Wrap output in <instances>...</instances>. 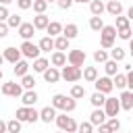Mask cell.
<instances>
[{"mask_svg":"<svg viewBox=\"0 0 133 133\" xmlns=\"http://www.w3.org/2000/svg\"><path fill=\"white\" fill-rule=\"evenodd\" d=\"M89 102H91V106H94V108H104V102H106V96H104V94H100V91H96V94H91V98H89Z\"/></svg>","mask_w":133,"mask_h":133,"instance_id":"26","label":"cell"},{"mask_svg":"<svg viewBox=\"0 0 133 133\" xmlns=\"http://www.w3.org/2000/svg\"><path fill=\"white\" fill-rule=\"evenodd\" d=\"M118 110H121V102H118L116 98H106V102H104V112H106V116H108V118H110V116H116Z\"/></svg>","mask_w":133,"mask_h":133,"instance_id":"10","label":"cell"},{"mask_svg":"<svg viewBox=\"0 0 133 133\" xmlns=\"http://www.w3.org/2000/svg\"><path fill=\"white\" fill-rule=\"evenodd\" d=\"M35 29H46L48 25H50V19H48V15L44 12V15H37V17H33V23H31Z\"/></svg>","mask_w":133,"mask_h":133,"instance_id":"20","label":"cell"},{"mask_svg":"<svg viewBox=\"0 0 133 133\" xmlns=\"http://www.w3.org/2000/svg\"><path fill=\"white\" fill-rule=\"evenodd\" d=\"M0 133H6V123L0 118Z\"/></svg>","mask_w":133,"mask_h":133,"instance_id":"50","label":"cell"},{"mask_svg":"<svg viewBox=\"0 0 133 133\" xmlns=\"http://www.w3.org/2000/svg\"><path fill=\"white\" fill-rule=\"evenodd\" d=\"M77 133H94V125L89 121H85V123L77 125Z\"/></svg>","mask_w":133,"mask_h":133,"instance_id":"40","label":"cell"},{"mask_svg":"<svg viewBox=\"0 0 133 133\" xmlns=\"http://www.w3.org/2000/svg\"><path fill=\"white\" fill-rule=\"evenodd\" d=\"M21 23H23V21H21V17H19V15H10V17L6 19V25H8V29H10V27L19 29V27H21Z\"/></svg>","mask_w":133,"mask_h":133,"instance_id":"37","label":"cell"},{"mask_svg":"<svg viewBox=\"0 0 133 133\" xmlns=\"http://www.w3.org/2000/svg\"><path fill=\"white\" fill-rule=\"evenodd\" d=\"M10 2H12V0H0V4H2V6H6V4H10Z\"/></svg>","mask_w":133,"mask_h":133,"instance_id":"52","label":"cell"},{"mask_svg":"<svg viewBox=\"0 0 133 133\" xmlns=\"http://www.w3.org/2000/svg\"><path fill=\"white\" fill-rule=\"evenodd\" d=\"M0 91H2L4 96H10V98H21V96H23V87H21V83H15V81H6V83H2Z\"/></svg>","mask_w":133,"mask_h":133,"instance_id":"7","label":"cell"},{"mask_svg":"<svg viewBox=\"0 0 133 133\" xmlns=\"http://www.w3.org/2000/svg\"><path fill=\"white\" fill-rule=\"evenodd\" d=\"M131 33H133L131 27H125V29H118V31H116V35H118L121 39H131Z\"/></svg>","mask_w":133,"mask_h":133,"instance_id":"43","label":"cell"},{"mask_svg":"<svg viewBox=\"0 0 133 133\" xmlns=\"http://www.w3.org/2000/svg\"><path fill=\"white\" fill-rule=\"evenodd\" d=\"M114 19H116V25H114V29H116V31H118V29L129 27V19H127V17H121V15H118V17H114Z\"/></svg>","mask_w":133,"mask_h":133,"instance_id":"41","label":"cell"},{"mask_svg":"<svg viewBox=\"0 0 133 133\" xmlns=\"http://www.w3.org/2000/svg\"><path fill=\"white\" fill-rule=\"evenodd\" d=\"M44 79H46L48 83H58V79H60V71H58L56 66H48V69L44 71Z\"/></svg>","mask_w":133,"mask_h":133,"instance_id":"15","label":"cell"},{"mask_svg":"<svg viewBox=\"0 0 133 133\" xmlns=\"http://www.w3.org/2000/svg\"><path fill=\"white\" fill-rule=\"evenodd\" d=\"M15 116L21 123H35V121H39V112L33 106H21V108H17V114Z\"/></svg>","mask_w":133,"mask_h":133,"instance_id":"3","label":"cell"},{"mask_svg":"<svg viewBox=\"0 0 133 133\" xmlns=\"http://www.w3.org/2000/svg\"><path fill=\"white\" fill-rule=\"evenodd\" d=\"M31 8H33L37 15H44V12H46V8H48V2H46V0H33Z\"/></svg>","mask_w":133,"mask_h":133,"instance_id":"35","label":"cell"},{"mask_svg":"<svg viewBox=\"0 0 133 133\" xmlns=\"http://www.w3.org/2000/svg\"><path fill=\"white\" fill-rule=\"evenodd\" d=\"M129 50H131V52H133V37H131V39H129Z\"/></svg>","mask_w":133,"mask_h":133,"instance_id":"53","label":"cell"},{"mask_svg":"<svg viewBox=\"0 0 133 133\" xmlns=\"http://www.w3.org/2000/svg\"><path fill=\"white\" fill-rule=\"evenodd\" d=\"M56 4H58L62 10H69V8L73 6V0H56Z\"/></svg>","mask_w":133,"mask_h":133,"instance_id":"46","label":"cell"},{"mask_svg":"<svg viewBox=\"0 0 133 133\" xmlns=\"http://www.w3.org/2000/svg\"><path fill=\"white\" fill-rule=\"evenodd\" d=\"M106 118H108V116H106L104 108H94V112L89 114V123H91V125H98V127H100V125H104V123H106Z\"/></svg>","mask_w":133,"mask_h":133,"instance_id":"11","label":"cell"},{"mask_svg":"<svg viewBox=\"0 0 133 133\" xmlns=\"http://www.w3.org/2000/svg\"><path fill=\"white\" fill-rule=\"evenodd\" d=\"M2 56H4V60H8V62H12V64H15V62H19V60H21V56H23V54H21V50H17V48H12V46H10V48H6V50H4V54H2Z\"/></svg>","mask_w":133,"mask_h":133,"instance_id":"13","label":"cell"},{"mask_svg":"<svg viewBox=\"0 0 133 133\" xmlns=\"http://www.w3.org/2000/svg\"><path fill=\"white\" fill-rule=\"evenodd\" d=\"M94 60L96 62H106L108 60V52L106 50H96L94 52Z\"/></svg>","mask_w":133,"mask_h":133,"instance_id":"42","label":"cell"},{"mask_svg":"<svg viewBox=\"0 0 133 133\" xmlns=\"http://www.w3.org/2000/svg\"><path fill=\"white\" fill-rule=\"evenodd\" d=\"M131 56H133V52H131Z\"/></svg>","mask_w":133,"mask_h":133,"instance_id":"59","label":"cell"},{"mask_svg":"<svg viewBox=\"0 0 133 133\" xmlns=\"http://www.w3.org/2000/svg\"><path fill=\"white\" fill-rule=\"evenodd\" d=\"M37 100H39V98H37V94H35L33 89H27V91H23V96H21V102H23V106H33Z\"/></svg>","mask_w":133,"mask_h":133,"instance_id":"17","label":"cell"},{"mask_svg":"<svg viewBox=\"0 0 133 133\" xmlns=\"http://www.w3.org/2000/svg\"><path fill=\"white\" fill-rule=\"evenodd\" d=\"M21 87H25V89H33L35 87V77L33 75H25V77H21Z\"/></svg>","mask_w":133,"mask_h":133,"instance_id":"33","label":"cell"},{"mask_svg":"<svg viewBox=\"0 0 133 133\" xmlns=\"http://www.w3.org/2000/svg\"><path fill=\"white\" fill-rule=\"evenodd\" d=\"M106 125L110 127V131H112V133H118V129H121V121H118L116 116H110Z\"/></svg>","mask_w":133,"mask_h":133,"instance_id":"39","label":"cell"},{"mask_svg":"<svg viewBox=\"0 0 133 133\" xmlns=\"http://www.w3.org/2000/svg\"><path fill=\"white\" fill-rule=\"evenodd\" d=\"M127 87H129V91H133V69L127 71Z\"/></svg>","mask_w":133,"mask_h":133,"instance_id":"47","label":"cell"},{"mask_svg":"<svg viewBox=\"0 0 133 133\" xmlns=\"http://www.w3.org/2000/svg\"><path fill=\"white\" fill-rule=\"evenodd\" d=\"M104 69H106V77H114V75L118 73V62L106 60V62H104Z\"/></svg>","mask_w":133,"mask_h":133,"instance_id":"30","label":"cell"},{"mask_svg":"<svg viewBox=\"0 0 133 133\" xmlns=\"http://www.w3.org/2000/svg\"><path fill=\"white\" fill-rule=\"evenodd\" d=\"M33 33H35V27L31 25V23H21V27H19V35L27 42V39H31L33 37Z\"/></svg>","mask_w":133,"mask_h":133,"instance_id":"14","label":"cell"},{"mask_svg":"<svg viewBox=\"0 0 133 133\" xmlns=\"http://www.w3.org/2000/svg\"><path fill=\"white\" fill-rule=\"evenodd\" d=\"M54 118H56V108L46 106V108L39 110V121H44V123H52Z\"/></svg>","mask_w":133,"mask_h":133,"instance_id":"16","label":"cell"},{"mask_svg":"<svg viewBox=\"0 0 133 133\" xmlns=\"http://www.w3.org/2000/svg\"><path fill=\"white\" fill-rule=\"evenodd\" d=\"M89 27H91L94 31H102V27H104L102 17H91V19H89Z\"/></svg>","mask_w":133,"mask_h":133,"instance_id":"38","label":"cell"},{"mask_svg":"<svg viewBox=\"0 0 133 133\" xmlns=\"http://www.w3.org/2000/svg\"><path fill=\"white\" fill-rule=\"evenodd\" d=\"M112 85H114L116 89H125V87H127V75L116 73V75H114V79H112Z\"/></svg>","mask_w":133,"mask_h":133,"instance_id":"31","label":"cell"},{"mask_svg":"<svg viewBox=\"0 0 133 133\" xmlns=\"http://www.w3.org/2000/svg\"><path fill=\"white\" fill-rule=\"evenodd\" d=\"M127 19H131V21H133V4H131V8L127 10Z\"/></svg>","mask_w":133,"mask_h":133,"instance_id":"51","label":"cell"},{"mask_svg":"<svg viewBox=\"0 0 133 133\" xmlns=\"http://www.w3.org/2000/svg\"><path fill=\"white\" fill-rule=\"evenodd\" d=\"M106 10H108L112 17H118V15L123 12V4H121L118 0H110V2L106 4Z\"/></svg>","mask_w":133,"mask_h":133,"instance_id":"23","label":"cell"},{"mask_svg":"<svg viewBox=\"0 0 133 133\" xmlns=\"http://www.w3.org/2000/svg\"><path fill=\"white\" fill-rule=\"evenodd\" d=\"M46 2H48V4H50V2H56V0H46Z\"/></svg>","mask_w":133,"mask_h":133,"instance_id":"56","label":"cell"},{"mask_svg":"<svg viewBox=\"0 0 133 133\" xmlns=\"http://www.w3.org/2000/svg\"><path fill=\"white\" fill-rule=\"evenodd\" d=\"M89 10H91L94 17H102V12L106 10V4H104L102 0H91V2H89Z\"/></svg>","mask_w":133,"mask_h":133,"instance_id":"18","label":"cell"},{"mask_svg":"<svg viewBox=\"0 0 133 133\" xmlns=\"http://www.w3.org/2000/svg\"><path fill=\"white\" fill-rule=\"evenodd\" d=\"M83 96H85V87H83V85L77 83V85L71 87V98H73V100H81Z\"/></svg>","mask_w":133,"mask_h":133,"instance_id":"34","label":"cell"},{"mask_svg":"<svg viewBox=\"0 0 133 133\" xmlns=\"http://www.w3.org/2000/svg\"><path fill=\"white\" fill-rule=\"evenodd\" d=\"M73 2H81V4H85V2H91V0H73Z\"/></svg>","mask_w":133,"mask_h":133,"instance_id":"54","label":"cell"},{"mask_svg":"<svg viewBox=\"0 0 133 133\" xmlns=\"http://www.w3.org/2000/svg\"><path fill=\"white\" fill-rule=\"evenodd\" d=\"M56 133H64V131H56Z\"/></svg>","mask_w":133,"mask_h":133,"instance_id":"58","label":"cell"},{"mask_svg":"<svg viewBox=\"0 0 133 133\" xmlns=\"http://www.w3.org/2000/svg\"><path fill=\"white\" fill-rule=\"evenodd\" d=\"M8 17H10V12H8V8L0 4V23H6V19H8Z\"/></svg>","mask_w":133,"mask_h":133,"instance_id":"45","label":"cell"},{"mask_svg":"<svg viewBox=\"0 0 133 133\" xmlns=\"http://www.w3.org/2000/svg\"><path fill=\"white\" fill-rule=\"evenodd\" d=\"M62 35H64L66 39H73V37H77V35H79V27H77L75 23H69V25H64V27H62Z\"/></svg>","mask_w":133,"mask_h":133,"instance_id":"21","label":"cell"},{"mask_svg":"<svg viewBox=\"0 0 133 133\" xmlns=\"http://www.w3.org/2000/svg\"><path fill=\"white\" fill-rule=\"evenodd\" d=\"M31 4H33V0H17V6H19L21 10H27V8H31Z\"/></svg>","mask_w":133,"mask_h":133,"instance_id":"44","label":"cell"},{"mask_svg":"<svg viewBox=\"0 0 133 133\" xmlns=\"http://www.w3.org/2000/svg\"><path fill=\"white\" fill-rule=\"evenodd\" d=\"M6 133H21V121L12 118L6 123Z\"/></svg>","mask_w":133,"mask_h":133,"instance_id":"36","label":"cell"},{"mask_svg":"<svg viewBox=\"0 0 133 133\" xmlns=\"http://www.w3.org/2000/svg\"><path fill=\"white\" fill-rule=\"evenodd\" d=\"M60 77L64 79V81H69V83H75V81H79L81 77H83V71L79 69V66H73V64H64L62 66V71H60Z\"/></svg>","mask_w":133,"mask_h":133,"instance_id":"5","label":"cell"},{"mask_svg":"<svg viewBox=\"0 0 133 133\" xmlns=\"http://www.w3.org/2000/svg\"><path fill=\"white\" fill-rule=\"evenodd\" d=\"M114 37H116V29L114 25H104L100 31V46L102 50H110L114 48Z\"/></svg>","mask_w":133,"mask_h":133,"instance_id":"2","label":"cell"},{"mask_svg":"<svg viewBox=\"0 0 133 133\" xmlns=\"http://www.w3.org/2000/svg\"><path fill=\"white\" fill-rule=\"evenodd\" d=\"M69 42H71V39H66L64 35H58V37L54 39V50H56V52H64V50H69Z\"/></svg>","mask_w":133,"mask_h":133,"instance_id":"24","label":"cell"},{"mask_svg":"<svg viewBox=\"0 0 133 133\" xmlns=\"http://www.w3.org/2000/svg\"><path fill=\"white\" fill-rule=\"evenodd\" d=\"M46 31L50 33V37H52V35H62V25H60L58 21H50V25L46 27Z\"/></svg>","mask_w":133,"mask_h":133,"instance_id":"29","label":"cell"},{"mask_svg":"<svg viewBox=\"0 0 133 133\" xmlns=\"http://www.w3.org/2000/svg\"><path fill=\"white\" fill-rule=\"evenodd\" d=\"M66 60H69V64L81 69L83 62H85V52H83V50H71V52L66 54Z\"/></svg>","mask_w":133,"mask_h":133,"instance_id":"9","label":"cell"},{"mask_svg":"<svg viewBox=\"0 0 133 133\" xmlns=\"http://www.w3.org/2000/svg\"><path fill=\"white\" fill-rule=\"evenodd\" d=\"M98 133H112V131H110V127L104 123V125H100V127H98Z\"/></svg>","mask_w":133,"mask_h":133,"instance_id":"49","label":"cell"},{"mask_svg":"<svg viewBox=\"0 0 133 133\" xmlns=\"http://www.w3.org/2000/svg\"><path fill=\"white\" fill-rule=\"evenodd\" d=\"M94 85H96V91H100V94H110L112 89H114V85H112V79L110 77H98L96 81H94Z\"/></svg>","mask_w":133,"mask_h":133,"instance_id":"8","label":"cell"},{"mask_svg":"<svg viewBox=\"0 0 133 133\" xmlns=\"http://www.w3.org/2000/svg\"><path fill=\"white\" fill-rule=\"evenodd\" d=\"M12 73H15L17 77H25V75L29 73V64H27V60H19V62H15Z\"/></svg>","mask_w":133,"mask_h":133,"instance_id":"19","label":"cell"},{"mask_svg":"<svg viewBox=\"0 0 133 133\" xmlns=\"http://www.w3.org/2000/svg\"><path fill=\"white\" fill-rule=\"evenodd\" d=\"M56 125H58V129L60 131H64V133H77V123H75V118L73 116H66V114H56Z\"/></svg>","mask_w":133,"mask_h":133,"instance_id":"4","label":"cell"},{"mask_svg":"<svg viewBox=\"0 0 133 133\" xmlns=\"http://www.w3.org/2000/svg\"><path fill=\"white\" fill-rule=\"evenodd\" d=\"M50 106L56 108V110H62V112H73L77 108V100H73L71 96L66 98L64 94H56V96H52V104Z\"/></svg>","mask_w":133,"mask_h":133,"instance_id":"1","label":"cell"},{"mask_svg":"<svg viewBox=\"0 0 133 133\" xmlns=\"http://www.w3.org/2000/svg\"><path fill=\"white\" fill-rule=\"evenodd\" d=\"M2 62H4V56H2V54H0V66H2Z\"/></svg>","mask_w":133,"mask_h":133,"instance_id":"55","label":"cell"},{"mask_svg":"<svg viewBox=\"0 0 133 133\" xmlns=\"http://www.w3.org/2000/svg\"><path fill=\"white\" fill-rule=\"evenodd\" d=\"M110 60H114V62H121V60H125V50L123 48H112L110 50Z\"/></svg>","mask_w":133,"mask_h":133,"instance_id":"32","label":"cell"},{"mask_svg":"<svg viewBox=\"0 0 133 133\" xmlns=\"http://www.w3.org/2000/svg\"><path fill=\"white\" fill-rule=\"evenodd\" d=\"M37 46H39V50H42V52H50V50H54V39H52L50 35H46V37H42V39H39V44H37Z\"/></svg>","mask_w":133,"mask_h":133,"instance_id":"27","label":"cell"},{"mask_svg":"<svg viewBox=\"0 0 133 133\" xmlns=\"http://www.w3.org/2000/svg\"><path fill=\"white\" fill-rule=\"evenodd\" d=\"M6 35H8V25L6 23H0V39L6 37Z\"/></svg>","mask_w":133,"mask_h":133,"instance_id":"48","label":"cell"},{"mask_svg":"<svg viewBox=\"0 0 133 133\" xmlns=\"http://www.w3.org/2000/svg\"><path fill=\"white\" fill-rule=\"evenodd\" d=\"M19 50H21V54H23L25 58H31V60H35V58H39V52H42V50H39V46H37V44H33L31 39H27V42H23Z\"/></svg>","mask_w":133,"mask_h":133,"instance_id":"6","label":"cell"},{"mask_svg":"<svg viewBox=\"0 0 133 133\" xmlns=\"http://www.w3.org/2000/svg\"><path fill=\"white\" fill-rule=\"evenodd\" d=\"M118 102H121V108H123V110H133V91L125 89V91L121 94Z\"/></svg>","mask_w":133,"mask_h":133,"instance_id":"12","label":"cell"},{"mask_svg":"<svg viewBox=\"0 0 133 133\" xmlns=\"http://www.w3.org/2000/svg\"><path fill=\"white\" fill-rule=\"evenodd\" d=\"M50 62H52V66H64L66 64V54L64 52H54L52 56H50Z\"/></svg>","mask_w":133,"mask_h":133,"instance_id":"22","label":"cell"},{"mask_svg":"<svg viewBox=\"0 0 133 133\" xmlns=\"http://www.w3.org/2000/svg\"><path fill=\"white\" fill-rule=\"evenodd\" d=\"M0 79H2V69H0Z\"/></svg>","mask_w":133,"mask_h":133,"instance_id":"57","label":"cell"},{"mask_svg":"<svg viewBox=\"0 0 133 133\" xmlns=\"http://www.w3.org/2000/svg\"><path fill=\"white\" fill-rule=\"evenodd\" d=\"M83 79L89 81V83H94V81L98 79V69H96V66H85V69H83Z\"/></svg>","mask_w":133,"mask_h":133,"instance_id":"28","label":"cell"},{"mask_svg":"<svg viewBox=\"0 0 133 133\" xmlns=\"http://www.w3.org/2000/svg\"><path fill=\"white\" fill-rule=\"evenodd\" d=\"M48 66H50V60H48V58H42V56H39V58L33 60V71H35V73H44Z\"/></svg>","mask_w":133,"mask_h":133,"instance_id":"25","label":"cell"}]
</instances>
